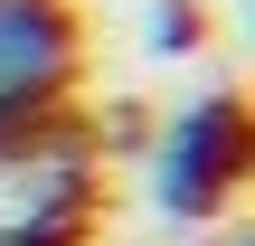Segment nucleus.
<instances>
[{"label": "nucleus", "instance_id": "1", "mask_svg": "<svg viewBox=\"0 0 255 246\" xmlns=\"http://www.w3.org/2000/svg\"><path fill=\"white\" fill-rule=\"evenodd\" d=\"M246 171H255L246 95L208 85V95H189V104L170 114V133H161V152H151V209L180 218V228H208V218L246 190Z\"/></svg>", "mask_w": 255, "mask_h": 246}, {"label": "nucleus", "instance_id": "3", "mask_svg": "<svg viewBox=\"0 0 255 246\" xmlns=\"http://www.w3.org/2000/svg\"><path fill=\"white\" fill-rule=\"evenodd\" d=\"M189 47H199V9L189 0H161L151 9V57H189Z\"/></svg>", "mask_w": 255, "mask_h": 246}, {"label": "nucleus", "instance_id": "2", "mask_svg": "<svg viewBox=\"0 0 255 246\" xmlns=\"http://www.w3.org/2000/svg\"><path fill=\"white\" fill-rule=\"evenodd\" d=\"M66 76H76V19H66V0H0V133L47 123Z\"/></svg>", "mask_w": 255, "mask_h": 246}]
</instances>
